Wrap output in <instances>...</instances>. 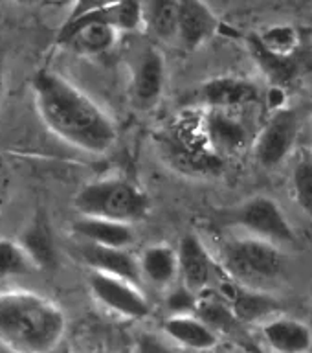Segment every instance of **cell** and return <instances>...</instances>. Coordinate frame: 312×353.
<instances>
[{
    "label": "cell",
    "mask_w": 312,
    "mask_h": 353,
    "mask_svg": "<svg viewBox=\"0 0 312 353\" xmlns=\"http://www.w3.org/2000/svg\"><path fill=\"white\" fill-rule=\"evenodd\" d=\"M143 28L164 43H176L178 0H142Z\"/></svg>",
    "instance_id": "obj_22"
},
{
    "label": "cell",
    "mask_w": 312,
    "mask_h": 353,
    "mask_svg": "<svg viewBox=\"0 0 312 353\" xmlns=\"http://www.w3.org/2000/svg\"><path fill=\"white\" fill-rule=\"evenodd\" d=\"M215 259L231 281L261 291H267L285 272V256L280 245L248 234L225 239Z\"/></svg>",
    "instance_id": "obj_3"
},
{
    "label": "cell",
    "mask_w": 312,
    "mask_h": 353,
    "mask_svg": "<svg viewBox=\"0 0 312 353\" xmlns=\"http://www.w3.org/2000/svg\"><path fill=\"white\" fill-rule=\"evenodd\" d=\"M222 225L237 226L248 236L261 237L280 247L296 241V232L292 228L285 210L269 195H253L242 201L239 206L226 212Z\"/></svg>",
    "instance_id": "obj_6"
},
{
    "label": "cell",
    "mask_w": 312,
    "mask_h": 353,
    "mask_svg": "<svg viewBox=\"0 0 312 353\" xmlns=\"http://www.w3.org/2000/svg\"><path fill=\"white\" fill-rule=\"evenodd\" d=\"M197 296L193 291H189L186 285H173L171 287V292L167 294V309H169V314H184V313H195V307H197Z\"/></svg>",
    "instance_id": "obj_28"
},
{
    "label": "cell",
    "mask_w": 312,
    "mask_h": 353,
    "mask_svg": "<svg viewBox=\"0 0 312 353\" xmlns=\"http://www.w3.org/2000/svg\"><path fill=\"white\" fill-rule=\"evenodd\" d=\"M10 2H17V4H26V2H32V0H10Z\"/></svg>",
    "instance_id": "obj_33"
},
{
    "label": "cell",
    "mask_w": 312,
    "mask_h": 353,
    "mask_svg": "<svg viewBox=\"0 0 312 353\" xmlns=\"http://www.w3.org/2000/svg\"><path fill=\"white\" fill-rule=\"evenodd\" d=\"M195 314L200 316L219 336L239 333V330L245 325L237 319L230 302L220 292H215L214 289H208L198 294Z\"/></svg>",
    "instance_id": "obj_21"
},
{
    "label": "cell",
    "mask_w": 312,
    "mask_h": 353,
    "mask_svg": "<svg viewBox=\"0 0 312 353\" xmlns=\"http://www.w3.org/2000/svg\"><path fill=\"white\" fill-rule=\"evenodd\" d=\"M219 30V19L204 0H178L176 43L186 50L200 48Z\"/></svg>",
    "instance_id": "obj_15"
},
{
    "label": "cell",
    "mask_w": 312,
    "mask_h": 353,
    "mask_svg": "<svg viewBox=\"0 0 312 353\" xmlns=\"http://www.w3.org/2000/svg\"><path fill=\"white\" fill-rule=\"evenodd\" d=\"M79 254L90 270H99L105 274L118 276V278L132 281L136 285H142L140 259L129 248L99 247L92 243H83Z\"/></svg>",
    "instance_id": "obj_17"
},
{
    "label": "cell",
    "mask_w": 312,
    "mask_h": 353,
    "mask_svg": "<svg viewBox=\"0 0 312 353\" xmlns=\"http://www.w3.org/2000/svg\"><path fill=\"white\" fill-rule=\"evenodd\" d=\"M13 192V170L8 160L0 154V214L4 212Z\"/></svg>",
    "instance_id": "obj_30"
},
{
    "label": "cell",
    "mask_w": 312,
    "mask_h": 353,
    "mask_svg": "<svg viewBox=\"0 0 312 353\" xmlns=\"http://www.w3.org/2000/svg\"><path fill=\"white\" fill-rule=\"evenodd\" d=\"M256 37L269 54H274L278 57H292L298 48V43H300L296 28L289 26V24L270 26L263 33H258Z\"/></svg>",
    "instance_id": "obj_27"
},
{
    "label": "cell",
    "mask_w": 312,
    "mask_h": 353,
    "mask_svg": "<svg viewBox=\"0 0 312 353\" xmlns=\"http://www.w3.org/2000/svg\"><path fill=\"white\" fill-rule=\"evenodd\" d=\"M132 353H175L171 347L169 341L162 335L151 333V331H143L136 336Z\"/></svg>",
    "instance_id": "obj_29"
},
{
    "label": "cell",
    "mask_w": 312,
    "mask_h": 353,
    "mask_svg": "<svg viewBox=\"0 0 312 353\" xmlns=\"http://www.w3.org/2000/svg\"><path fill=\"white\" fill-rule=\"evenodd\" d=\"M162 333L169 342L189 352H214L220 336L195 313L167 314L162 322Z\"/></svg>",
    "instance_id": "obj_16"
},
{
    "label": "cell",
    "mask_w": 312,
    "mask_h": 353,
    "mask_svg": "<svg viewBox=\"0 0 312 353\" xmlns=\"http://www.w3.org/2000/svg\"><path fill=\"white\" fill-rule=\"evenodd\" d=\"M92 353H110V352H107V350H98V352H92Z\"/></svg>",
    "instance_id": "obj_34"
},
{
    "label": "cell",
    "mask_w": 312,
    "mask_h": 353,
    "mask_svg": "<svg viewBox=\"0 0 312 353\" xmlns=\"http://www.w3.org/2000/svg\"><path fill=\"white\" fill-rule=\"evenodd\" d=\"M248 46H250V52L258 61V65L261 66V70L269 76V79L272 83H275L278 87L285 85L294 77L296 74V63L292 61V57H278L274 54H269L267 50L259 44L258 37L252 35L248 39Z\"/></svg>",
    "instance_id": "obj_24"
},
{
    "label": "cell",
    "mask_w": 312,
    "mask_h": 353,
    "mask_svg": "<svg viewBox=\"0 0 312 353\" xmlns=\"http://www.w3.org/2000/svg\"><path fill=\"white\" fill-rule=\"evenodd\" d=\"M165 85V61L156 46H143L132 66L131 101L140 110L158 105Z\"/></svg>",
    "instance_id": "obj_11"
},
{
    "label": "cell",
    "mask_w": 312,
    "mask_h": 353,
    "mask_svg": "<svg viewBox=\"0 0 312 353\" xmlns=\"http://www.w3.org/2000/svg\"><path fill=\"white\" fill-rule=\"evenodd\" d=\"M66 331L65 311L30 289L0 291V346L11 353H52Z\"/></svg>",
    "instance_id": "obj_2"
},
{
    "label": "cell",
    "mask_w": 312,
    "mask_h": 353,
    "mask_svg": "<svg viewBox=\"0 0 312 353\" xmlns=\"http://www.w3.org/2000/svg\"><path fill=\"white\" fill-rule=\"evenodd\" d=\"M35 270L32 258L19 239L0 237V278L24 276Z\"/></svg>",
    "instance_id": "obj_26"
},
{
    "label": "cell",
    "mask_w": 312,
    "mask_h": 353,
    "mask_svg": "<svg viewBox=\"0 0 312 353\" xmlns=\"http://www.w3.org/2000/svg\"><path fill=\"white\" fill-rule=\"evenodd\" d=\"M156 145L173 170L189 176H215L219 175L225 165V160L211 153L204 140L200 116L178 118L171 127L160 131Z\"/></svg>",
    "instance_id": "obj_5"
},
{
    "label": "cell",
    "mask_w": 312,
    "mask_h": 353,
    "mask_svg": "<svg viewBox=\"0 0 312 353\" xmlns=\"http://www.w3.org/2000/svg\"><path fill=\"white\" fill-rule=\"evenodd\" d=\"M120 32L96 13H85L74 21L63 22L57 33V44L83 57L107 54L118 43Z\"/></svg>",
    "instance_id": "obj_8"
},
{
    "label": "cell",
    "mask_w": 312,
    "mask_h": 353,
    "mask_svg": "<svg viewBox=\"0 0 312 353\" xmlns=\"http://www.w3.org/2000/svg\"><path fill=\"white\" fill-rule=\"evenodd\" d=\"M140 259V272L142 280L156 289H171L176 280H180L178 270V254L176 248L167 243H154L149 245L138 256Z\"/></svg>",
    "instance_id": "obj_19"
},
{
    "label": "cell",
    "mask_w": 312,
    "mask_h": 353,
    "mask_svg": "<svg viewBox=\"0 0 312 353\" xmlns=\"http://www.w3.org/2000/svg\"><path fill=\"white\" fill-rule=\"evenodd\" d=\"M77 214L85 217L120 221L134 225L151 210V199L136 182L123 176H107L87 182L74 197Z\"/></svg>",
    "instance_id": "obj_4"
},
{
    "label": "cell",
    "mask_w": 312,
    "mask_h": 353,
    "mask_svg": "<svg viewBox=\"0 0 312 353\" xmlns=\"http://www.w3.org/2000/svg\"><path fill=\"white\" fill-rule=\"evenodd\" d=\"M300 120L291 109H278L264 123L252 142L253 157L261 168L272 170L292 153L296 143Z\"/></svg>",
    "instance_id": "obj_9"
},
{
    "label": "cell",
    "mask_w": 312,
    "mask_h": 353,
    "mask_svg": "<svg viewBox=\"0 0 312 353\" xmlns=\"http://www.w3.org/2000/svg\"><path fill=\"white\" fill-rule=\"evenodd\" d=\"M2 96H4V76H2V68H0V105H2Z\"/></svg>",
    "instance_id": "obj_32"
},
{
    "label": "cell",
    "mask_w": 312,
    "mask_h": 353,
    "mask_svg": "<svg viewBox=\"0 0 312 353\" xmlns=\"http://www.w3.org/2000/svg\"><path fill=\"white\" fill-rule=\"evenodd\" d=\"M114 2H118V0H74V6H72L70 13L66 15L65 22L74 21V19L85 15V13H88V11L99 10V8H105V6L114 4Z\"/></svg>",
    "instance_id": "obj_31"
},
{
    "label": "cell",
    "mask_w": 312,
    "mask_h": 353,
    "mask_svg": "<svg viewBox=\"0 0 312 353\" xmlns=\"http://www.w3.org/2000/svg\"><path fill=\"white\" fill-rule=\"evenodd\" d=\"M195 101L202 109L242 110L258 103L259 88L256 83L242 77H214L197 88Z\"/></svg>",
    "instance_id": "obj_13"
},
{
    "label": "cell",
    "mask_w": 312,
    "mask_h": 353,
    "mask_svg": "<svg viewBox=\"0 0 312 353\" xmlns=\"http://www.w3.org/2000/svg\"><path fill=\"white\" fill-rule=\"evenodd\" d=\"M32 96L41 121L72 148L103 154L118 140L112 118L88 94L57 72H35Z\"/></svg>",
    "instance_id": "obj_1"
},
{
    "label": "cell",
    "mask_w": 312,
    "mask_h": 353,
    "mask_svg": "<svg viewBox=\"0 0 312 353\" xmlns=\"http://www.w3.org/2000/svg\"><path fill=\"white\" fill-rule=\"evenodd\" d=\"M200 125L211 153L222 160L245 153L252 142V134L247 123L239 118V110L204 109Z\"/></svg>",
    "instance_id": "obj_10"
},
{
    "label": "cell",
    "mask_w": 312,
    "mask_h": 353,
    "mask_svg": "<svg viewBox=\"0 0 312 353\" xmlns=\"http://www.w3.org/2000/svg\"><path fill=\"white\" fill-rule=\"evenodd\" d=\"M220 294L230 302V305L236 311L237 319L242 324H263L264 320L272 319L278 314L280 303L275 298L261 289H252L245 287L241 283L230 281L220 289Z\"/></svg>",
    "instance_id": "obj_18"
},
{
    "label": "cell",
    "mask_w": 312,
    "mask_h": 353,
    "mask_svg": "<svg viewBox=\"0 0 312 353\" xmlns=\"http://www.w3.org/2000/svg\"><path fill=\"white\" fill-rule=\"evenodd\" d=\"M19 241L26 248L35 269H54L57 265V250H55L54 236L46 221H32L22 230Z\"/></svg>",
    "instance_id": "obj_23"
},
{
    "label": "cell",
    "mask_w": 312,
    "mask_h": 353,
    "mask_svg": "<svg viewBox=\"0 0 312 353\" xmlns=\"http://www.w3.org/2000/svg\"><path fill=\"white\" fill-rule=\"evenodd\" d=\"M72 232L77 237H81L83 243H92L99 247L131 248L132 243L136 241V232L129 223L85 217V215H81L72 225Z\"/></svg>",
    "instance_id": "obj_20"
},
{
    "label": "cell",
    "mask_w": 312,
    "mask_h": 353,
    "mask_svg": "<svg viewBox=\"0 0 312 353\" xmlns=\"http://www.w3.org/2000/svg\"><path fill=\"white\" fill-rule=\"evenodd\" d=\"M291 186L294 201L300 208L312 217V149H302L292 168Z\"/></svg>",
    "instance_id": "obj_25"
},
{
    "label": "cell",
    "mask_w": 312,
    "mask_h": 353,
    "mask_svg": "<svg viewBox=\"0 0 312 353\" xmlns=\"http://www.w3.org/2000/svg\"><path fill=\"white\" fill-rule=\"evenodd\" d=\"M264 347L272 353H311L312 327L305 320L275 314L259 325Z\"/></svg>",
    "instance_id": "obj_14"
},
{
    "label": "cell",
    "mask_w": 312,
    "mask_h": 353,
    "mask_svg": "<svg viewBox=\"0 0 312 353\" xmlns=\"http://www.w3.org/2000/svg\"><path fill=\"white\" fill-rule=\"evenodd\" d=\"M180 283L195 294L211 289L219 263L197 234H184L176 247Z\"/></svg>",
    "instance_id": "obj_12"
},
{
    "label": "cell",
    "mask_w": 312,
    "mask_h": 353,
    "mask_svg": "<svg viewBox=\"0 0 312 353\" xmlns=\"http://www.w3.org/2000/svg\"><path fill=\"white\" fill-rule=\"evenodd\" d=\"M88 291L101 307L123 319L145 320L151 314V303L143 294L142 285H136L118 276L90 270Z\"/></svg>",
    "instance_id": "obj_7"
}]
</instances>
